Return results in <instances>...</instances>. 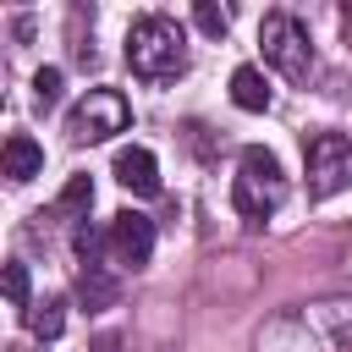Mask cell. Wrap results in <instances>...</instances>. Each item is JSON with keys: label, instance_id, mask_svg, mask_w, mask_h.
Here are the masks:
<instances>
[{"label": "cell", "instance_id": "6da1fadb", "mask_svg": "<svg viewBox=\"0 0 352 352\" xmlns=\"http://www.w3.org/2000/svg\"><path fill=\"white\" fill-rule=\"evenodd\" d=\"M126 66L143 82H170L187 72V33L170 16H138L126 28Z\"/></svg>", "mask_w": 352, "mask_h": 352}, {"label": "cell", "instance_id": "7a4b0ae2", "mask_svg": "<svg viewBox=\"0 0 352 352\" xmlns=\"http://www.w3.org/2000/svg\"><path fill=\"white\" fill-rule=\"evenodd\" d=\"M231 204L242 220H270L280 204H286V176H280V160L258 143H248L236 154V176H231Z\"/></svg>", "mask_w": 352, "mask_h": 352}, {"label": "cell", "instance_id": "3957f363", "mask_svg": "<svg viewBox=\"0 0 352 352\" xmlns=\"http://www.w3.org/2000/svg\"><path fill=\"white\" fill-rule=\"evenodd\" d=\"M258 50H264V60H270L280 77L308 82V72H314V44H308V28H302L297 16L270 11V16L258 22Z\"/></svg>", "mask_w": 352, "mask_h": 352}, {"label": "cell", "instance_id": "277c9868", "mask_svg": "<svg viewBox=\"0 0 352 352\" xmlns=\"http://www.w3.org/2000/svg\"><path fill=\"white\" fill-rule=\"evenodd\" d=\"M302 165H308V198H336L341 187H352V138L346 132L302 138Z\"/></svg>", "mask_w": 352, "mask_h": 352}, {"label": "cell", "instance_id": "5b68a950", "mask_svg": "<svg viewBox=\"0 0 352 352\" xmlns=\"http://www.w3.org/2000/svg\"><path fill=\"white\" fill-rule=\"evenodd\" d=\"M126 121H132V104L116 88H88L66 116V138L72 143H104V138L126 132Z\"/></svg>", "mask_w": 352, "mask_h": 352}, {"label": "cell", "instance_id": "8992f818", "mask_svg": "<svg viewBox=\"0 0 352 352\" xmlns=\"http://www.w3.org/2000/svg\"><path fill=\"white\" fill-rule=\"evenodd\" d=\"M104 242H110V264H121V270H143V264L154 258V220L138 214V209H121V214L110 220Z\"/></svg>", "mask_w": 352, "mask_h": 352}, {"label": "cell", "instance_id": "52a82bcc", "mask_svg": "<svg viewBox=\"0 0 352 352\" xmlns=\"http://www.w3.org/2000/svg\"><path fill=\"white\" fill-rule=\"evenodd\" d=\"M116 182H121L126 192H138V198H154V192H160V165H154V154H148L143 143L121 148V154H116Z\"/></svg>", "mask_w": 352, "mask_h": 352}, {"label": "cell", "instance_id": "ba28073f", "mask_svg": "<svg viewBox=\"0 0 352 352\" xmlns=\"http://www.w3.org/2000/svg\"><path fill=\"white\" fill-rule=\"evenodd\" d=\"M0 160H6V176H11V182H33V176L44 170V148H38L28 132H11Z\"/></svg>", "mask_w": 352, "mask_h": 352}, {"label": "cell", "instance_id": "9c48e42d", "mask_svg": "<svg viewBox=\"0 0 352 352\" xmlns=\"http://www.w3.org/2000/svg\"><path fill=\"white\" fill-rule=\"evenodd\" d=\"M231 104L236 110H270V82L258 66H236L231 72Z\"/></svg>", "mask_w": 352, "mask_h": 352}, {"label": "cell", "instance_id": "30bf717a", "mask_svg": "<svg viewBox=\"0 0 352 352\" xmlns=\"http://www.w3.org/2000/svg\"><path fill=\"white\" fill-rule=\"evenodd\" d=\"M88 209H94V182H88V176H72V182L60 187V198H55V214L82 226V220H88Z\"/></svg>", "mask_w": 352, "mask_h": 352}, {"label": "cell", "instance_id": "8fae6325", "mask_svg": "<svg viewBox=\"0 0 352 352\" xmlns=\"http://www.w3.org/2000/svg\"><path fill=\"white\" fill-rule=\"evenodd\" d=\"M28 330H33L38 341H55V336L66 330V297H44V302H33V308H28Z\"/></svg>", "mask_w": 352, "mask_h": 352}, {"label": "cell", "instance_id": "7c38bea8", "mask_svg": "<svg viewBox=\"0 0 352 352\" xmlns=\"http://www.w3.org/2000/svg\"><path fill=\"white\" fill-rule=\"evenodd\" d=\"M116 292H121V286L104 275V264H94V270H82V275H77V297H82L88 308H110V302H116Z\"/></svg>", "mask_w": 352, "mask_h": 352}, {"label": "cell", "instance_id": "4fadbf2b", "mask_svg": "<svg viewBox=\"0 0 352 352\" xmlns=\"http://www.w3.org/2000/svg\"><path fill=\"white\" fill-rule=\"evenodd\" d=\"M192 22H198L209 38H220V33L231 28V11H226V6H214V0H198V6H192Z\"/></svg>", "mask_w": 352, "mask_h": 352}, {"label": "cell", "instance_id": "5bb4252c", "mask_svg": "<svg viewBox=\"0 0 352 352\" xmlns=\"http://www.w3.org/2000/svg\"><path fill=\"white\" fill-rule=\"evenodd\" d=\"M55 99H60V66H44V72L33 77V104H38V110H50Z\"/></svg>", "mask_w": 352, "mask_h": 352}, {"label": "cell", "instance_id": "9a60e30c", "mask_svg": "<svg viewBox=\"0 0 352 352\" xmlns=\"http://www.w3.org/2000/svg\"><path fill=\"white\" fill-rule=\"evenodd\" d=\"M6 297H11V308H33L28 302V264H6Z\"/></svg>", "mask_w": 352, "mask_h": 352}, {"label": "cell", "instance_id": "2e32d148", "mask_svg": "<svg viewBox=\"0 0 352 352\" xmlns=\"http://www.w3.org/2000/svg\"><path fill=\"white\" fill-rule=\"evenodd\" d=\"M341 28H346V38H352V6H346V11H341Z\"/></svg>", "mask_w": 352, "mask_h": 352}]
</instances>
